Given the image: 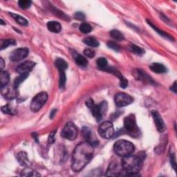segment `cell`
<instances>
[{
	"label": "cell",
	"instance_id": "1",
	"mask_svg": "<svg viewBox=\"0 0 177 177\" xmlns=\"http://www.w3.org/2000/svg\"><path fill=\"white\" fill-rule=\"evenodd\" d=\"M94 148L89 142H82L74 149L71 158V168L74 172H80L91 160Z\"/></svg>",
	"mask_w": 177,
	"mask_h": 177
},
{
	"label": "cell",
	"instance_id": "2",
	"mask_svg": "<svg viewBox=\"0 0 177 177\" xmlns=\"http://www.w3.org/2000/svg\"><path fill=\"white\" fill-rule=\"evenodd\" d=\"M145 158V154L141 152L136 155L132 154L123 157L121 161L124 172L126 176H138L143 165V161Z\"/></svg>",
	"mask_w": 177,
	"mask_h": 177
},
{
	"label": "cell",
	"instance_id": "3",
	"mask_svg": "<svg viewBox=\"0 0 177 177\" xmlns=\"http://www.w3.org/2000/svg\"><path fill=\"white\" fill-rule=\"evenodd\" d=\"M113 150L118 156L124 157L133 154L135 150V147L130 141L119 140L114 144Z\"/></svg>",
	"mask_w": 177,
	"mask_h": 177
},
{
	"label": "cell",
	"instance_id": "4",
	"mask_svg": "<svg viewBox=\"0 0 177 177\" xmlns=\"http://www.w3.org/2000/svg\"><path fill=\"white\" fill-rule=\"evenodd\" d=\"M124 128L130 136L138 138L140 135V130L136 124V117L134 114H130L124 119Z\"/></svg>",
	"mask_w": 177,
	"mask_h": 177
},
{
	"label": "cell",
	"instance_id": "5",
	"mask_svg": "<svg viewBox=\"0 0 177 177\" xmlns=\"http://www.w3.org/2000/svg\"><path fill=\"white\" fill-rule=\"evenodd\" d=\"M48 100L47 92H40L34 97L30 102V109L33 112H37L40 110Z\"/></svg>",
	"mask_w": 177,
	"mask_h": 177
},
{
	"label": "cell",
	"instance_id": "6",
	"mask_svg": "<svg viewBox=\"0 0 177 177\" xmlns=\"http://www.w3.org/2000/svg\"><path fill=\"white\" fill-rule=\"evenodd\" d=\"M62 136L69 141L75 140L78 136L77 127L72 122H68L65 124L61 133Z\"/></svg>",
	"mask_w": 177,
	"mask_h": 177
},
{
	"label": "cell",
	"instance_id": "7",
	"mask_svg": "<svg viewBox=\"0 0 177 177\" xmlns=\"http://www.w3.org/2000/svg\"><path fill=\"white\" fill-rule=\"evenodd\" d=\"M98 131L100 136L105 139H109L114 134L113 125L109 121H105L100 124Z\"/></svg>",
	"mask_w": 177,
	"mask_h": 177
},
{
	"label": "cell",
	"instance_id": "8",
	"mask_svg": "<svg viewBox=\"0 0 177 177\" xmlns=\"http://www.w3.org/2000/svg\"><path fill=\"white\" fill-rule=\"evenodd\" d=\"M114 101L117 107H123L133 102L134 98L131 96L124 93H119L114 98Z\"/></svg>",
	"mask_w": 177,
	"mask_h": 177
},
{
	"label": "cell",
	"instance_id": "9",
	"mask_svg": "<svg viewBox=\"0 0 177 177\" xmlns=\"http://www.w3.org/2000/svg\"><path fill=\"white\" fill-rule=\"evenodd\" d=\"M29 50L27 48H19L13 51L10 55V60L13 62H18L24 60L29 55Z\"/></svg>",
	"mask_w": 177,
	"mask_h": 177
},
{
	"label": "cell",
	"instance_id": "10",
	"mask_svg": "<svg viewBox=\"0 0 177 177\" xmlns=\"http://www.w3.org/2000/svg\"><path fill=\"white\" fill-rule=\"evenodd\" d=\"M86 105L89 109H91V112L93 117L95 118L97 121H100L102 119L103 114L101 112V109L100 108L99 105H96V104L93 102V100L91 98H89L86 101Z\"/></svg>",
	"mask_w": 177,
	"mask_h": 177
},
{
	"label": "cell",
	"instance_id": "11",
	"mask_svg": "<svg viewBox=\"0 0 177 177\" xmlns=\"http://www.w3.org/2000/svg\"><path fill=\"white\" fill-rule=\"evenodd\" d=\"M124 172L122 166L120 165L118 163L112 162L109 166L106 173V176H117L123 175Z\"/></svg>",
	"mask_w": 177,
	"mask_h": 177
},
{
	"label": "cell",
	"instance_id": "12",
	"mask_svg": "<svg viewBox=\"0 0 177 177\" xmlns=\"http://www.w3.org/2000/svg\"><path fill=\"white\" fill-rule=\"evenodd\" d=\"M152 115L154 119V123L156 124V127H157V130L160 133L164 132L166 130V125L163 120L161 118L160 113H159L157 111L154 110L152 112Z\"/></svg>",
	"mask_w": 177,
	"mask_h": 177
},
{
	"label": "cell",
	"instance_id": "13",
	"mask_svg": "<svg viewBox=\"0 0 177 177\" xmlns=\"http://www.w3.org/2000/svg\"><path fill=\"white\" fill-rule=\"evenodd\" d=\"M35 64H36L31 60L25 61L17 66V67L16 68V71L17 73H19V74H26V73H29L30 71L32 70L33 68L35 67Z\"/></svg>",
	"mask_w": 177,
	"mask_h": 177
},
{
	"label": "cell",
	"instance_id": "14",
	"mask_svg": "<svg viewBox=\"0 0 177 177\" xmlns=\"http://www.w3.org/2000/svg\"><path fill=\"white\" fill-rule=\"evenodd\" d=\"M16 89H17L14 87V86H13V87H10V86L7 87V86H5V87L2 89V95L6 99L12 100L13 98H16V96H17Z\"/></svg>",
	"mask_w": 177,
	"mask_h": 177
},
{
	"label": "cell",
	"instance_id": "15",
	"mask_svg": "<svg viewBox=\"0 0 177 177\" xmlns=\"http://www.w3.org/2000/svg\"><path fill=\"white\" fill-rule=\"evenodd\" d=\"M134 75L135 76L137 80H142L143 82H148L150 83H154V82L153 81L150 76L147 75L144 71H142L139 69H136V71L134 72Z\"/></svg>",
	"mask_w": 177,
	"mask_h": 177
},
{
	"label": "cell",
	"instance_id": "16",
	"mask_svg": "<svg viewBox=\"0 0 177 177\" xmlns=\"http://www.w3.org/2000/svg\"><path fill=\"white\" fill-rule=\"evenodd\" d=\"M17 158L21 165L25 166V167H29L31 165L29 159L27 157V154L25 152H19L18 154L17 155Z\"/></svg>",
	"mask_w": 177,
	"mask_h": 177
},
{
	"label": "cell",
	"instance_id": "17",
	"mask_svg": "<svg viewBox=\"0 0 177 177\" xmlns=\"http://www.w3.org/2000/svg\"><path fill=\"white\" fill-rule=\"evenodd\" d=\"M47 28L48 30H50L51 32L55 33H60L62 30L61 24L58 22H55V21L48 22L47 23Z\"/></svg>",
	"mask_w": 177,
	"mask_h": 177
},
{
	"label": "cell",
	"instance_id": "18",
	"mask_svg": "<svg viewBox=\"0 0 177 177\" xmlns=\"http://www.w3.org/2000/svg\"><path fill=\"white\" fill-rule=\"evenodd\" d=\"M150 69L156 74H165L167 72V69L163 64L160 63H153L150 65Z\"/></svg>",
	"mask_w": 177,
	"mask_h": 177
},
{
	"label": "cell",
	"instance_id": "19",
	"mask_svg": "<svg viewBox=\"0 0 177 177\" xmlns=\"http://www.w3.org/2000/svg\"><path fill=\"white\" fill-rule=\"evenodd\" d=\"M9 74L7 71H2L0 74V81H1V88H3L8 85L9 82Z\"/></svg>",
	"mask_w": 177,
	"mask_h": 177
},
{
	"label": "cell",
	"instance_id": "20",
	"mask_svg": "<svg viewBox=\"0 0 177 177\" xmlns=\"http://www.w3.org/2000/svg\"><path fill=\"white\" fill-rule=\"evenodd\" d=\"M147 24H149V25L151 26V27L154 30L157 31V32L160 35V36H163V37H164L165 38H167V39H169V40H174V38H173L171 36H169V35L168 33H167L166 32H164V31H163L161 30H160L158 29V28H157L156 26H154L153 24L152 23V22H150V21H149V20H147Z\"/></svg>",
	"mask_w": 177,
	"mask_h": 177
},
{
	"label": "cell",
	"instance_id": "21",
	"mask_svg": "<svg viewBox=\"0 0 177 177\" xmlns=\"http://www.w3.org/2000/svg\"><path fill=\"white\" fill-rule=\"evenodd\" d=\"M9 15L11 16L17 23L20 24V25L27 26L28 24H29V22H28L27 19L19 15H17V14H15V13H9Z\"/></svg>",
	"mask_w": 177,
	"mask_h": 177
},
{
	"label": "cell",
	"instance_id": "22",
	"mask_svg": "<svg viewBox=\"0 0 177 177\" xmlns=\"http://www.w3.org/2000/svg\"><path fill=\"white\" fill-rule=\"evenodd\" d=\"M82 41L85 44L91 47H98L100 45L99 41L93 37H87L85 38Z\"/></svg>",
	"mask_w": 177,
	"mask_h": 177
},
{
	"label": "cell",
	"instance_id": "23",
	"mask_svg": "<svg viewBox=\"0 0 177 177\" xmlns=\"http://www.w3.org/2000/svg\"><path fill=\"white\" fill-rule=\"evenodd\" d=\"M21 176H30V177H35V176H40V173H38L34 169H30L29 168H26L23 169L22 173H21Z\"/></svg>",
	"mask_w": 177,
	"mask_h": 177
},
{
	"label": "cell",
	"instance_id": "24",
	"mask_svg": "<svg viewBox=\"0 0 177 177\" xmlns=\"http://www.w3.org/2000/svg\"><path fill=\"white\" fill-rule=\"evenodd\" d=\"M29 73H26V74H20L19 76L17 77L15 80H14V87L15 89H17L19 87V86L22 84V83L25 80L29 77Z\"/></svg>",
	"mask_w": 177,
	"mask_h": 177
},
{
	"label": "cell",
	"instance_id": "25",
	"mask_svg": "<svg viewBox=\"0 0 177 177\" xmlns=\"http://www.w3.org/2000/svg\"><path fill=\"white\" fill-rule=\"evenodd\" d=\"M55 64L56 66V67L58 69V70H62L65 71L66 69L68 68V64L63 59L58 58L55 62Z\"/></svg>",
	"mask_w": 177,
	"mask_h": 177
},
{
	"label": "cell",
	"instance_id": "26",
	"mask_svg": "<svg viewBox=\"0 0 177 177\" xmlns=\"http://www.w3.org/2000/svg\"><path fill=\"white\" fill-rule=\"evenodd\" d=\"M74 58L76 63H77L78 65L81 66V67H86L88 64L87 60L85 58V57H84L82 55L76 54L74 56Z\"/></svg>",
	"mask_w": 177,
	"mask_h": 177
},
{
	"label": "cell",
	"instance_id": "27",
	"mask_svg": "<svg viewBox=\"0 0 177 177\" xmlns=\"http://www.w3.org/2000/svg\"><path fill=\"white\" fill-rule=\"evenodd\" d=\"M110 36L112 38H113L114 40L117 41H123L124 40V37L123 33L120 32L119 30L116 29L110 31Z\"/></svg>",
	"mask_w": 177,
	"mask_h": 177
},
{
	"label": "cell",
	"instance_id": "28",
	"mask_svg": "<svg viewBox=\"0 0 177 177\" xmlns=\"http://www.w3.org/2000/svg\"><path fill=\"white\" fill-rule=\"evenodd\" d=\"M65 71L60 70L59 74H60V79H59V86L60 89H64L66 84V80H67V77H66Z\"/></svg>",
	"mask_w": 177,
	"mask_h": 177
},
{
	"label": "cell",
	"instance_id": "29",
	"mask_svg": "<svg viewBox=\"0 0 177 177\" xmlns=\"http://www.w3.org/2000/svg\"><path fill=\"white\" fill-rule=\"evenodd\" d=\"M79 29H80V30L82 33H85V34H87L92 30L91 26L87 23H84V22L80 24Z\"/></svg>",
	"mask_w": 177,
	"mask_h": 177
},
{
	"label": "cell",
	"instance_id": "30",
	"mask_svg": "<svg viewBox=\"0 0 177 177\" xmlns=\"http://www.w3.org/2000/svg\"><path fill=\"white\" fill-rule=\"evenodd\" d=\"M16 41L13 39H8L1 41V50H3L10 45H15Z\"/></svg>",
	"mask_w": 177,
	"mask_h": 177
},
{
	"label": "cell",
	"instance_id": "31",
	"mask_svg": "<svg viewBox=\"0 0 177 177\" xmlns=\"http://www.w3.org/2000/svg\"><path fill=\"white\" fill-rule=\"evenodd\" d=\"M97 66L100 69H105L106 67H107V59L105 58H100L96 61Z\"/></svg>",
	"mask_w": 177,
	"mask_h": 177
},
{
	"label": "cell",
	"instance_id": "32",
	"mask_svg": "<svg viewBox=\"0 0 177 177\" xmlns=\"http://www.w3.org/2000/svg\"><path fill=\"white\" fill-rule=\"evenodd\" d=\"M130 51L131 52H133L134 53L139 55H143L145 53L144 49H143V48L139 47L136 46V45H135V44H131L130 45Z\"/></svg>",
	"mask_w": 177,
	"mask_h": 177
},
{
	"label": "cell",
	"instance_id": "33",
	"mask_svg": "<svg viewBox=\"0 0 177 177\" xmlns=\"http://www.w3.org/2000/svg\"><path fill=\"white\" fill-rule=\"evenodd\" d=\"M2 112L4 113L9 114V115H15V114L17 113L15 109L11 108V107L8 105H5L2 107Z\"/></svg>",
	"mask_w": 177,
	"mask_h": 177
},
{
	"label": "cell",
	"instance_id": "34",
	"mask_svg": "<svg viewBox=\"0 0 177 177\" xmlns=\"http://www.w3.org/2000/svg\"><path fill=\"white\" fill-rule=\"evenodd\" d=\"M31 3H32V2H31V1H29V0H20L18 2L19 6L22 9L29 8Z\"/></svg>",
	"mask_w": 177,
	"mask_h": 177
},
{
	"label": "cell",
	"instance_id": "35",
	"mask_svg": "<svg viewBox=\"0 0 177 177\" xmlns=\"http://www.w3.org/2000/svg\"><path fill=\"white\" fill-rule=\"evenodd\" d=\"M52 12L54 13L55 15H56L57 16H58V17H60V18H62V19H66V20H69L68 16L66 15L64 13H62L61 10H58L57 8H53V10H52Z\"/></svg>",
	"mask_w": 177,
	"mask_h": 177
},
{
	"label": "cell",
	"instance_id": "36",
	"mask_svg": "<svg viewBox=\"0 0 177 177\" xmlns=\"http://www.w3.org/2000/svg\"><path fill=\"white\" fill-rule=\"evenodd\" d=\"M82 134L84 135V136L86 138V139L89 140V142L91 139V130L89 129L87 127H84L82 128Z\"/></svg>",
	"mask_w": 177,
	"mask_h": 177
},
{
	"label": "cell",
	"instance_id": "37",
	"mask_svg": "<svg viewBox=\"0 0 177 177\" xmlns=\"http://www.w3.org/2000/svg\"><path fill=\"white\" fill-rule=\"evenodd\" d=\"M107 47H108L109 48H111V49H112L114 51H117V52L120 51V48L119 45H118L116 42H114V41H108V43H107Z\"/></svg>",
	"mask_w": 177,
	"mask_h": 177
},
{
	"label": "cell",
	"instance_id": "38",
	"mask_svg": "<svg viewBox=\"0 0 177 177\" xmlns=\"http://www.w3.org/2000/svg\"><path fill=\"white\" fill-rule=\"evenodd\" d=\"M84 55L89 58H92L94 57L95 51H93L92 49H90V48H86L84 51Z\"/></svg>",
	"mask_w": 177,
	"mask_h": 177
},
{
	"label": "cell",
	"instance_id": "39",
	"mask_svg": "<svg viewBox=\"0 0 177 177\" xmlns=\"http://www.w3.org/2000/svg\"><path fill=\"white\" fill-rule=\"evenodd\" d=\"M169 157H170V162H171V165L172 167L173 168V169L176 170V157L174 152H172L169 154Z\"/></svg>",
	"mask_w": 177,
	"mask_h": 177
},
{
	"label": "cell",
	"instance_id": "40",
	"mask_svg": "<svg viewBox=\"0 0 177 177\" xmlns=\"http://www.w3.org/2000/svg\"><path fill=\"white\" fill-rule=\"evenodd\" d=\"M120 87H122L123 89H125L127 86H128V81H127V80L125 78H124L123 76L122 78H121L120 79Z\"/></svg>",
	"mask_w": 177,
	"mask_h": 177
},
{
	"label": "cell",
	"instance_id": "41",
	"mask_svg": "<svg viewBox=\"0 0 177 177\" xmlns=\"http://www.w3.org/2000/svg\"><path fill=\"white\" fill-rule=\"evenodd\" d=\"M74 18L78 20H83L85 19V14L82 12H77L75 13Z\"/></svg>",
	"mask_w": 177,
	"mask_h": 177
},
{
	"label": "cell",
	"instance_id": "42",
	"mask_svg": "<svg viewBox=\"0 0 177 177\" xmlns=\"http://www.w3.org/2000/svg\"><path fill=\"white\" fill-rule=\"evenodd\" d=\"M55 131H53L50 135L49 136H48V143L49 144H53L54 142H55Z\"/></svg>",
	"mask_w": 177,
	"mask_h": 177
},
{
	"label": "cell",
	"instance_id": "43",
	"mask_svg": "<svg viewBox=\"0 0 177 177\" xmlns=\"http://www.w3.org/2000/svg\"><path fill=\"white\" fill-rule=\"evenodd\" d=\"M4 61H3V58H0V69H1V71H3V69L4 68Z\"/></svg>",
	"mask_w": 177,
	"mask_h": 177
},
{
	"label": "cell",
	"instance_id": "44",
	"mask_svg": "<svg viewBox=\"0 0 177 177\" xmlns=\"http://www.w3.org/2000/svg\"><path fill=\"white\" fill-rule=\"evenodd\" d=\"M171 89H172V91H173L175 93H176V82H174V85L172 86Z\"/></svg>",
	"mask_w": 177,
	"mask_h": 177
},
{
	"label": "cell",
	"instance_id": "45",
	"mask_svg": "<svg viewBox=\"0 0 177 177\" xmlns=\"http://www.w3.org/2000/svg\"><path fill=\"white\" fill-rule=\"evenodd\" d=\"M55 113H56V109H54V110L52 111L51 114H50V118H51V119H53V118L54 116H55Z\"/></svg>",
	"mask_w": 177,
	"mask_h": 177
},
{
	"label": "cell",
	"instance_id": "46",
	"mask_svg": "<svg viewBox=\"0 0 177 177\" xmlns=\"http://www.w3.org/2000/svg\"><path fill=\"white\" fill-rule=\"evenodd\" d=\"M33 138H34V139L36 140V141H37V135L36 134V133H33Z\"/></svg>",
	"mask_w": 177,
	"mask_h": 177
},
{
	"label": "cell",
	"instance_id": "47",
	"mask_svg": "<svg viewBox=\"0 0 177 177\" xmlns=\"http://www.w3.org/2000/svg\"><path fill=\"white\" fill-rule=\"evenodd\" d=\"M3 22H3V19H1V24H2V25H3V24H6L5 23H3Z\"/></svg>",
	"mask_w": 177,
	"mask_h": 177
}]
</instances>
